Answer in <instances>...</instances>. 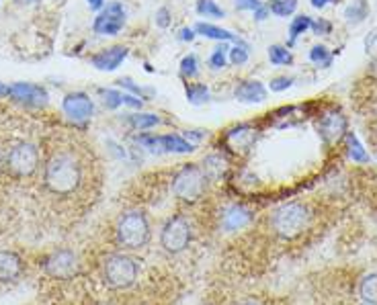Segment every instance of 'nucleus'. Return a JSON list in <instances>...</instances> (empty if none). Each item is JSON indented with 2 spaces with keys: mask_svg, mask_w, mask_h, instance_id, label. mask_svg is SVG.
Returning a JSON list of instances; mask_svg holds the SVG:
<instances>
[{
  "mask_svg": "<svg viewBox=\"0 0 377 305\" xmlns=\"http://www.w3.org/2000/svg\"><path fill=\"white\" fill-rule=\"evenodd\" d=\"M43 183L50 193L58 197H68L78 191L82 183L80 162L72 154H54L43 170Z\"/></svg>",
  "mask_w": 377,
  "mask_h": 305,
  "instance_id": "obj_1",
  "label": "nucleus"
},
{
  "mask_svg": "<svg viewBox=\"0 0 377 305\" xmlns=\"http://www.w3.org/2000/svg\"><path fill=\"white\" fill-rule=\"evenodd\" d=\"M152 230H150V221L142 209H131L119 217L117 225H115V238L117 244L124 250H142L150 242Z\"/></svg>",
  "mask_w": 377,
  "mask_h": 305,
  "instance_id": "obj_2",
  "label": "nucleus"
},
{
  "mask_svg": "<svg viewBox=\"0 0 377 305\" xmlns=\"http://www.w3.org/2000/svg\"><path fill=\"white\" fill-rule=\"evenodd\" d=\"M310 217H312L310 209L304 203H297V201L285 203V205L275 209V214L271 217V228H273L277 238L295 240L308 230Z\"/></svg>",
  "mask_w": 377,
  "mask_h": 305,
  "instance_id": "obj_3",
  "label": "nucleus"
},
{
  "mask_svg": "<svg viewBox=\"0 0 377 305\" xmlns=\"http://www.w3.org/2000/svg\"><path fill=\"white\" fill-rule=\"evenodd\" d=\"M140 273L138 262L124 252L109 254L103 262V281L111 289H127L135 283Z\"/></svg>",
  "mask_w": 377,
  "mask_h": 305,
  "instance_id": "obj_4",
  "label": "nucleus"
},
{
  "mask_svg": "<svg viewBox=\"0 0 377 305\" xmlns=\"http://www.w3.org/2000/svg\"><path fill=\"white\" fill-rule=\"evenodd\" d=\"M207 188V177L201 166L185 164L172 179V193L185 203H195L203 197Z\"/></svg>",
  "mask_w": 377,
  "mask_h": 305,
  "instance_id": "obj_5",
  "label": "nucleus"
},
{
  "mask_svg": "<svg viewBox=\"0 0 377 305\" xmlns=\"http://www.w3.org/2000/svg\"><path fill=\"white\" fill-rule=\"evenodd\" d=\"M41 271L54 281H70L80 275L78 254L70 248H58L41 260Z\"/></svg>",
  "mask_w": 377,
  "mask_h": 305,
  "instance_id": "obj_6",
  "label": "nucleus"
},
{
  "mask_svg": "<svg viewBox=\"0 0 377 305\" xmlns=\"http://www.w3.org/2000/svg\"><path fill=\"white\" fill-rule=\"evenodd\" d=\"M191 225L183 215H175L168 217L166 223L160 230V246L164 248V252L168 254H181L185 252L191 244Z\"/></svg>",
  "mask_w": 377,
  "mask_h": 305,
  "instance_id": "obj_7",
  "label": "nucleus"
},
{
  "mask_svg": "<svg viewBox=\"0 0 377 305\" xmlns=\"http://www.w3.org/2000/svg\"><path fill=\"white\" fill-rule=\"evenodd\" d=\"M4 166H6V172L15 179L31 177L39 166V152L33 144H27V142L17 144L15 148H10V152L6 154Z\"/></svg>",
  "mask_w": 377,
  "mask_h": 305,
  "instance_id": "obj_8",
  "label": "nucleus"
},
{
  "mask_svg": "<svg viewBox=\"0 0 377 305\" xmlns=\"http://www.w3.org/2000/svg\"><path fill=\"white\" fill-rule=\"evenodd\" d=\"M126 25V8L119 2H109L94 19L93 29L98 35H117Z\"/></svg>",
  "mask_w": 377,
  "mask_h": 305,
  "instance_id": "obj_9",
  "label": "nucleus"
},
{
  "mask_svg": "<svg viewBox=\"0 0 377 305\" xmlns=\"http://www.w3.org/2000/svg\"><path fill=\"white\" fill-rule=\"evenodd\" d=\"M62 109L70 121L84 123L93 117L94 105L89 94H84V92H70L64 98Z\"/></svg>",
  "mask_w": 377,
  "mask_h": 305,
  "instance_id": "obj_10",
  "label": "nucleus"
},
{
  "mask_svg": "<svg viewBox=\"0 0 377 305\" xmlns=\"http://www.w3.org/2000/svg\"><path fill=\"white\" fill-rule=\"evenodd\" d=\"M140 144H144L148 150H164V152H177V154H187L193 152V144L183 140L181 135H142L138 137Z\"/></svg>",
  "mask_w": 377,
  "mask_h": 305,
  "instance_id": "obj_11",
  "label": "nucleus"
},
{
  "mask_svg": "<svg viewBox=\"0 0 377 305\" xmlns=\"http://www.w3.org/2000/svg\"><path fill=\"white\" fill-rule=\"evenodd\" d=\"M25 273V260L15 250H0V283H17Z\"/></svg>",
  "mask_w": 377,
  "mask_h": 305,
  "instance_id": "obj_12",
  "label": "nucleus"
},
{
  "mask_svg": "<svg viewBox=\"0 0 377 305\" xmlns=\"http://www.w3.org/2000/svg\"><path fill=\"white\" fill-rule=\"evenodd\" d=\"M8 94L17 101L23 103L27 107H41L47 103V92L45 89L37 87V84H29V82H17L13 87H8Z\"/></svg>",
  "mask_w": 377,
  "mask_h": 305,
  "instance_id": "obj_13",
  "label": "nucleus"
},
{
  "mask_svg": "<svg viewBox=\"0 0 377 305\" xmlns=\"http://www.w3.org/2000/svg\"><path fill=\"white\" fill-rule=\"evenodd\" d=\"M127 58V47L124 45H113L101 54H96L91 58V64H93L96 70H103V72H113L121 66V61Z\"/></svg>",
  "mask_w": 377,
  "mask_h": 305,
  "instance_id": "obj_14",
  "label": "nucleus"
},
{
  "mask_svg": "<svg viewBox=\"0 0 377 305\" xmlns=\"http://www.w3.org/2000/svg\"><path fill=\"white\" fill-rule=\"evenodd\" d=\"M346 131V119L341 113H328L320 121V133L326 142H339Z\"/></svg>",
  "mask_w": 377,
  "mask_h": 305,
  "instance_id": "obj_15",
  "label": "nucleus"
},
{
  "mask_svg": "<svg viewBox=\"0 0 377 305\" xmlns=\"http://www.w3.org/2000/svg\"><path fill=\"white\" fill-rule=\"evenodd\" d=\"M252 219V214L242 207V205H232L223 211L221 217V225L228 230V232H236V230H242L244 225H249Z\"/></svg>",
  "mask_w": 377,
  "mask_h": 305,
  "instance_id": "obj_16",
  "label": "nucleus"
},
{
  "mask_svg": "<svg viewBox=\"0 0 377 305\" xmlns=\"http://www.w3.org/2000/svg\"><path fill=\"white\" fill-rule=\"evenodd\" d=\"M234 96L242 103H263L267 98V89L258 80H244L236 87Z\"/></svg>",
  "mask_w": 377,
  "mask_h": 305,
  "instance_id": "obj_17",
  "label": "nucleus"
},
{
  "mask_svg": "<svg viewBox=\"0 0 377 305\" xmlns=\"http://www.w3.org/2000/svg\"><path fill=\"white\" fill-rule=\"evenodd\" d=\"M359 297L365 305H377V273H369L361 278Z\"/></svg>",
  "mask_w": 377,
  "mask_h": 305,
  "instance_id": "obj_18",
  "label": "nucleus"
},
{
  "mask_svg": "<svg viewBox=\"0 0 377 305\" xmlns=\"http://www.w3.org/2000/svg\"><path fill=\"white\" fill-rule=\"evenodd\" d=\"M195 31L203 37H209V39H218V41H240L232 31L220 29L216 25H209V23H197Z\"/></svg>",
  "mask_w": 377,
  "mask_h": 305,
  "instance_id": "obj_19",
  "label": "nucleus"
},
{
  "mask_svg": "<svg viewBox=\"0 0 377 305\" xmlns=\"http://www.w3.org/2000/svg\"><path fill=\"white\" fill-rule=\"evenodd\" d=\"M312 23H314V21H312L310 17H306V15L295 17V19L291 21V27H289V45H293L300 35H304L306 31L312 29Z\"/></svg>",
  "mask_w": 377,
  "mask_h": 305,
  "instance_id": "obj_20",
  "label": "nucleus"
},
{
  "mask_svg": "<svg viewBox=\"0 0 377 305\" xmlns=\"http://www.w3.org/2000/svg\"><path fill=\"white\" fill-rule=\"evenodd\" d=\"M197 13L201 17H209V19H223L226 17L223 8L218 6L216 0H197Z\"/></svg>",
  "mask_w": 377,
  "mask_h": 305,
  "instance_id": "obj_21",
  "label": "nucleus"
},
{
  "mask_svg": "<svg viewBox=\"0 0 377 305\" xmlns=\"http://www.w3.org/2000/svg\"><path fill=\"white\" fill-rule=\"evenodd\" d=\"M223 170H226V162L221 160L220 156H209L203 162V172H205L207 181L209 179H220L221 174H223Z\"/></svg>",
  "mask_w": 377,
  "mask_h": 305,
  "instance_id": "obj_22",
  "label": "nucleus"
},
{
  "mask_svg": "<svg viewBox=\"0 0 377 305\" xmlns=\"http://www.w3.org/2000/svg\"><path fill=\"white\" fill-rule=\"evenodd\" d=\"M129 123H131V127L144 131V129L156 127L158 123H160V117L154 115V113H138V115H131V117H129Z\"/></svg>",
  "mask_w": 377,
  "mask_h": 305,
  "instance_id": "obj_23",
  "label": "nucleus"
},
{
  "mask_svg": "<svg viewBox=\"0 0 377 305\" xmlns=\"http://www.w3.org/2000/svg\"><path fill=\"white\" fill-rule=\"evenodd\" d=\"M295 8H297V0H273L269 4V10L275 17H289L295 13Z\"/></svg>",
  "mask_w": 377,
  "mask_h": 305,
  "instance_id": "obj_24",
  "label": "nucleus"
},
{
  "mask_svg": "<svg viewBox=\"0 0 377 305\" xmlns=\"http://www.w3.org/2000/svg\"><path fill=\"white\" fill-rule=\"evenodd\" d=\"M269 60L275 66H289L293 61V56L287 47H281V45H271L269 47Z\"/></svg>",
  "mask_w": 377,
  "mask_h": 305,
  "instance_id": "obj_25",
  "label": "nucleus"
},
{
  "mask_svg": "<svg viewBox=\"0 0 377 305\" xmlns=\"http://www.w3.org/2000/svg\"><path fill=\"white\" fill-rule=\"evenodd\" d=\"M187 98L193 105H203L209 98V91L205 84H187Z\"/></svg>",
  "mask_w": 377,
  "mask_h": 305,
  "instance_id": "obj_26",
  "label": "nucleus"
},
{
  "mask_svg": "<svg viewBox=\"0 0 377 305\" xmlns=\"http://www.w3.org/2000/svg\"><path fill=\"white\" fill-rule=\"evenodd\" d=\"M310 60L318 64V66H322V68H328L332 64V56L328 54V50L324 45H316L310 52Z\"/></svg>",
  "mask_w": 377,
  "mask_h": 305,
  "instance_id": "obj_27",
  "label": "nucleus"
},
{
  "mask_svg": "<svg viewBox=\"0 0 377 305\" xmlns=\"http://www.w3.org/2000/svg\"><path fill=\"white\" fill-rule=\"evenodd\" d=\"M346 137H348V156H350L353 160H357V162H365V160H367V154L363 150V146L359 144V140H357L353 133H348Z\"/></svg>",
  "mask_w": 377,
  "mask_h": 305,
  "instance_id": "obj_28",
  "label": "nucleus"
},
{
  "mask_svg": "<svg viewBox=\"0 0 377 305\" xmlns=\"http://www.w3.org/2000/svg\"><path fill=\"white\" fill-rule=\"evenodd\" d=\"M199 61H197V56H193V54H188L183 58L181 61V74L185 76V78H195L197 74H199Z\"/></svg>",
  "mask_w": 377,
  "mask_h": 305,
  "instance_id": "obj_29",
  "label": "nucleus"
},
{
  "mask_svg": "<svg viewBox=\"0 0 377 305\" xmlns=\"http://www.w3.org/2000/svg\"><path fill=\"white\" fill-rule=\"evenodd\" d=\"M230 61H232L234 66L246 64V61H249V45H244V43L238 41V45L230 50Z\"/></svg>",
  "mask_w": 377,
  "mask_h": 305,
  "instance_id": "obj_30",
  "label": "nucleus"
},
{
  "mask_svg": "<svg viewBox=\"0 0 377 305\" xmlns=\"http://www.w3.org/2000/svg\"><path fill=\"white\" fill-rule=\"evenodd\" d=\"M228 45L226 43H221L218 45L216 50H214V54H212V58H209V66L214 68V70H220L226 66V60H228Z\"/></svg>",
  "mask_w": 377,
  "mask_h": 305,
  "instance_id": "obj_31",
  "label": "nucleus"
},
{
  "mask_svg": "<svg viewBox=\"0 0 377 305\" xmlns=\"http://www.w3.org/2000/svg\"><path fill=\"white\" fill-rule=\"evenodd\" d=\"M103 103H105L107 109H117V107L124 105V92L113 91V89L103 91Z\"/></svg>",
  "mask_w": 377,
  "mask_h": 305,
  "instance_id": "obj_32",
  "label": "nucleus"
},
{
  "mask_svg": "<svg viewBox=\"0 0 377 305\" xmlns=\"http://www.w3.org/2000/svg\"><path fill=\"white\" fill-rule=\"evenodd\" d=\"M357 4H359V6H350V8L346 10V19L353 21V17H355V23L363 21V17L367 15V4H365V0H359Z\"/></svg>",
  "mask_w": 377,
  "mask_h": 305,
  "instance_id": "obj_33",
  "label": "nucleus"
},
{
  "mask_svg": "<svg viewBox=\"0 0 377 305\" xmlns=\"http://www.w3.org/2000/svg\"><path fill=\"white\" fill-rule=\"evenodd\" d=\"M293 84V78H287V76H279V78H273L271 80V91L273 92H283V91H287L289 87Z\"/></svg>",
  "mask_w": 377,
  "mask_h": 305,
  "instance_id": "obj_34",
  "label": "nucleus"
},
{
  "mask_svg": "<svg viewBox=\"0 0 377 305\" xmlns=\"http://www.w3.org/2000/svg\"><path fill=\"white\" fill-rule=\"evenodd\" d=\"M260 6L258 0H236V8L238 10H256Z\"/></svg>",
  "mask_w": 377,
  "mask_h": 305,
  "instance_id": "obj_35",
  "label": "nucleus"
},
{
  "mask_svg": "<svg viewBox=\"0 0 377 305\" xmlns=\"http://www.w3.org/2000/svg\"><path fill=\"white\" fill-rule=\"evenodd\" d=\"M124 105L133 107V109H142L144 101H142L140 96H133V94H126V92H124Z\"/></svg>",
  "mask_w": 377,
  "mask_h": 305,
  "instance_id": "obj_36",
  "label": "nucleus"
},
{
  "mask_svg": "<svg viewBox=\"0 0 377 305\" xmlns=\"http://www.w3.org/2000/svg\"><path fill=\"white\" fill-rule=\"evenodd\" d=\"M312 29L320 35H326V33H330V29H332V25L328 23V21H316V23H312Z\"/></svg>",
  "mask_w": 377,
  "mask_h": 305,
  "instance_id": "obj_37",
  "label": "nucleus"
},
{
  "mask_svg": "<svg viewBox=\"0 0 377 305\" xmlns=\"http://www.w3.org/2000/svg\"><path fill=\"white\" fill-rule=\"evenodd\" d=\"M156 23L160 27H168L170 19H168V8H160L156 13Z\"/></svg>",
  "mask_w": 377,
  "mask_h": 305,
  "instance_id": "obj_38",
  "label": "nucleus"
},
{
  "mask_svg": "<svg viewBox=\"0 0 377 305\" xmlns=\"http://www.w3.org/2000/svg\"><path fill=\"white\" fill-rule=\"evenodd\" d=\"M269 13H271L269 6H263V4H260V6L254 10V19H256V21H265V19L269 17Z\"/></svg>",
  "mask_w": 377,
  "mask_h": 305,
  "instance_id": "obj_39",
  "label": "nucleus"
},
{
  "mask_svg": "<svg viewBox=\"0 0 377 305\" xmlns=\"http://www.w3.org/2000/svg\"><path fill=\"white\" fill-rule=\"evenodd\" d=\"M181 39H183V41H193V39H195V29L181 31Z\"/></svg>",
  "mask_w": 377,
  "mask_h": 305,
  "instance_id": "obj_40",
  "label": "nucleus"
},
{
  "mask_svg": "<svg viewBox=\"0 0 377 305\" xmlns=\"http://www.w3.org/2000/svg\"><path fill=\"white\" fill-rule=\"evenodd\" d=\"M103 4H105V0H89V6H91L93 10H98V8H103Z\"/></svg>",
  "mask_w": 377,
  "mask_h": 305,
  "instance_id": "obj_41",
  "label": "nucleus"
},
{
  "mask_svg": "<svg viewBox=\"0 0 377 305\" xmlns=\"http://www.w3.org/2000/svg\"><path fill=\"white\" fill-rule=\"evenodd\" d=\"M328 2H332V0H312V6H314V8H324Z\"/></svg>",
  "mask_w": 377,
  "mask_h": 305,
  "instance_id": "obj_42",
  "label": "nucleus"
},
{
  "mask_svg": "<svg viewBox=\"0 0 377 305\" xmlns=\"http://www.w3.org/2000/svg\"><path fill=\"white\" fill-rule=\"evenodd\" d=\"M2 94H8V87H4V84H0V96Z\"/></svg>",
  "mask_w": 377,
  "mask_h": 305,
  "instance_id": "obj_43",
  "label": "nucleus"
},
{
  "mask_svg": "<svg viewBox=\"0 0 377 305\" xmlns=\"http://www.w3.org/2000/svg\"><path fill=\"white\" fill-rule=\"evenodd\" d=\"M240 305H258V304H252V302H249V304H240Z\"/></svg>",
  "mask_w": 377,
  "mask_h": 305,
  "instance_id": "obj_44",
  "label": "nucleus"
}]
</instances>
